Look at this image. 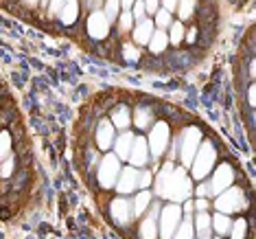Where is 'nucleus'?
Here are the masks:
<instances>
[{"label":"nucleus","mask_w":256,"mask_h":239,"mask_svg":"<svg viewBox=\"0 0 256 239\" xmlns=\"http://www.w3.org/2000/svg\"><path fill=\"white\" fill-rule=\"evenodd\" d=\"M112 125L114 127H118V130H127L130 127V123H132V114H130V110H127L125 106H118L112 112Z\"/></svg>","instance_id":"nucleus-20"},{"label":"nucleus","mask_w":256,"mask_h":239,"mask_svg":"<svg viewBox=\"0 0 256 239\" xmlns=\"http://www.w3.org/2000/svg\"><path fill=\"white\" fill-rule=\"evenodd\" d=\"M151 121H154V112H151L149 108H136L132 123H136L138 130H144V127H149Z\"/></svg>","instance_id":"nucleus-22"},{"label":"nucleus","mask_w":256,"mask_h":239,"mask_svg":"<svg viewBox=\"0 0 256 239\" xmlns=\"http://www.w3.org/2000/svg\"><path fill=\"white\" fill-rule=\"evenodd\" d=\"M9 151H11V136L9 132H2L0 134V160L9 158Z\"/></svg>","instance_id":"nucleus-30"},{"label":"nucleus","mask_w":256,"mask_h":239,"mask_svg":"<svg viewBox=\"0 0 256 239\" xmlns=\"http://www.w3.org/2000/svg\"><path fill=\"white\" fill-rule=\"evenodd\" d=\"M214 160H217V149H214V145L210 141L200 143L195 158H193V162H190V173H193V178L195 180L206 178V173L212 171Z\"/></svg>","instance_id":"nucleus-2"},{"label":"nucleus","mask_w":256,"mask_h":239,"mask_svg":"<svg viewBox=\"0 0 256 239\" xmlns=\"http://www.w3.org/2000/svg\"><path fill=\"white\" fill-rule=\"evenodd\" d=\"M24 3H26V5H28V7H36V5H38V3H40V0H24Z\"/></svg>","instance_id":"nucleus-45"},{"label":"nucleus","mask_w":256,"mask_h":239,"mask_svg":"<svg viewBox=\"0 0 256 239\" xmlns=\"http://www.w3.org/2000/svg\"><path fill=\"white\" fill-rule=\"evenodd\" d=\"M103 14H106V18L112 22L118 18V14H120V3L118 0H106V9H103Z\"/></svg>","instance_id":"nucleus-26"},{"label":"nucleus","mask_w":256,"mask_h":239,"mask_svg":"<svg viewBox=\"0 0 256 239\" xmlns=\"http://www.w3.org/2000/svg\"><path fill=\"white\" fill-rule=\"evenodd\" d=\"M210 226H212V228L219 232L221 237H224V235H228V232H230L232 221H230V217H228V215H226V213H217V215H214V217H210Z\"/></svg>","instance_id":"nucleus-23"},{"label":"nucleus","mask_w":256,"mask_h":239,"mask_svg":"<svg viewBox=\"0 0 256 239\" xmlns=\"http://www.w3.org/2000/svg\"><path fill=\"white\" fill-rule=\"evenodd\" d=\"M182 221V208L178 206L176 202L166 204V206H160V215H158V235L162 239H171L176 228Z\"/></svg>","instance_id":"nucleus-3"},{"label":"nucleus","mask_w":256,"mask_h":239,"mask_svg":"<svg viewBox=\"0 0 256 239\" xmlns=\"http://www.w3.org/2000/svg\"><path fill=\"white\" fill-rule=\"evenodd\" d=\"M195 237V228H193V221L190 217H186L184 221H180V226L176 228L171 239H193Z\"/></svg>","instance_id":"nucleus-24"},{"label":"nucleus","mask_w":256,"mask_h":239,"mask_svg":"<svg viewBox=\"0 0 256 239\" xmlns=\"http://www.w3.org/2000/svg\"><path fill=\"white\" fill-rule=\"evenodd\" d=\"M195 211H200V213H206L208 211V202H206V197H200V200H197L195 204Z\"/></svg>","instance_id":"nucleus-39"},{"label":"nucleus","mask_w":256,"mask_h":239,"mask_svg":"<svg viewBox=\"0 0 256 239\" xmlns=\"http://www.w3.org/2000/svg\"><path fill=\"white\" fill-rule=\"evenodd\" d=\"M195 33H197V31H195V29H190V31H188V33H186V40H188V42H195V38H197V36H195Z\"/></svg>","instance_id":"nucleus-43"},{"label":"nucleus","mask_w":256,"mask_h":239,"mask_svg":"<svg viewBox=\"0 0 256 239\" xmlns=\"http://www.w3.org/2000/svg\"><path fill=\"white\" fill-rule=\"evenodd\" d=\"M14 167H16V160L14 158H4L2 160V167H0V178H9L14 173Z\"/></svg>","instance_id":"nucleus-33"},{"label":"nucleus","mask_w":256,"mask_h":239,"mask_svg":"<svg viewBox=\"0 0 256 239\" xmlns=\"http://www.w3.org/2000/svg\"><path fill=\"white\" fill-rule=\"evenodd\" d=\"M154 18H156V25H158L160 31H164V29L171 27V14H168V11H164V9H158V11H156Z\"/></svg>","instance_id":"nucleus-29"},{"label":"nucleus","mask_w":256,"mask_h":239,"mask_svg":"<svg viewBox=\"0 0 256 239\" xmlns=\"http://www.w3.org/2000/svg\"><path fill=\"white\" fill-rule=\"evenodd\" d=\"M77 16H79V0H66L64 3V7L60 11V18L66 27H70L77 22Z\"/></svg>","instance_id":"nucleus-17"},{"label":"nucleus","mask_w":256,"mask_h":239,"mask_svg":"<svg viewBox=\"0 0 256 239\" xmlns=\"http://www.w3.org/2000/svg\"><path fill=\"white\" fill-rule=\"evenodd\" d=\"M200 239H210V237H200Z\"/></svg>","instance_id":"nucleus-48"},{"label":"nucleus","mask_w":256,"mask_h":239,"mask_svg":"<svg viewBox=\"0 0 256 239\" xmlns=\"http://www.w3.org/2000/svg\"><path fill=\"white\" fill-rule=\"evenodd\" d=\"M158 215H160V204L149 206L147 217L140 224V237L142 239H158Z\"/></svg>","instance_id":"nucleus-11"},{"label":"nucleus","mask_w":256,"mask_h":239,"mask_svg":"<svg viewBox=\"0 0 256 239\" xmlns=\"http://www.w3.org/2000/svg\"><path fill=\"white\" fill-rule=\"evenodd\" d=\"M214 208H217L219 213H238L246 208V195H243L241 189H236V186H228L226 191H221L217 195V200H214Z\"/></svg>","instance_id":"nucleus-5"},{"label":"nucleus","mask_w":256,"mask_h":239,"mask_svg":"<svg viewBox=\"0 0 256 239\" xmlns=\"http://www.w3.org/2000/svg\"><path fill=\"white\" fill-rule=\"evenodd\" d=\"M151 33H154V22L151 20H140L136 25V29H134V42L136 44H149V40H151Z\"/></svg>","instance_id":"nucleus-16"},{"label":"nucleus","mask_w":256,"mask_h":239,"mask_svg":"<svg viewBox=\"0 0 256 239\" xmlns=\"http://www.w3.org/2000/svg\"><path fill=\"white\" fill-rule=\"evenodd\" d=\"M130 14H132V18L134 20H144V14H147V11H144V3L142 0H136V3H134V7L130 9Z\"/></svg>","instance_id":"nucleus-31"},{"label":"nucleus","mask_w":256,"mask_h":239,"mask_svg":"<svg viewBox=\"0 0 256 239\" xmlns=\"http://www.w3.org/2000/svg\"><path fill=\"white\" fill-rule=\"evenodd\" d=\"M184 25L182 22H171V36H168V42L171 44H180L184 40Z\"/></svg>","instance_id":"nucleus-28"},{"label":"nucleus","mask_w":256,"mask_h":239,"mask_svg":"<svg viewBox=\"0 0 256 239\" xmlns=\"http://www.w3.org/2000/svg\"><path fill=\"white\" fill-rule=\"evenodd\" d=\"M123 57H125L127 62H138V57H140V51H138L134 44H125L123 46Z\"/></svg>","instance_id":"nucleus-32"},{"label":"nucleus","mask_w":256,"mask_h":239,"mask_svg":"<svg viewBox=\"0 0 256 239\" xmlns=\"http://www.w3.org/2000/svg\"><path fill=\"white\" fill-rule=\"evenodd\" d=\"M118 3H120V9H123V11H130L136 0H118Z\"/></svg>","instance_id":"nucleus-41"},{"label":"nucleus","mask_w":256,"mask_h":239,"mask_svg":"<svg viewBox=\"0 0 256 239\" xmlns=\"http://www.w3.org/2000/svg\"><path fill=\"white\" fill-rule=\"evenodd\" d=\"M195 193H197V195H200V197L212 195V193H210V184H200V186H197V191H195Z\"/></svg>","instance_id":"nucleus-40"},{"label":"nucleus","mask_w":256,"mask_h":239,"mask_svg":"<svg viewBox=\"0 0 256 239\" xmlns=\"http://www.w3.org/2000/svg\"><path fill=\"white\" fill-rule=\"evenodd\" d=\"M88 33L90 38L94 40H106L108 33H110V20L106 18V14L103 11H92L90 18H88Z\"/></svg>","instance_id":"nucleus-9"},{"label":"nucleus","mask_w":256,"mask_h":239,"mask_svg":"<svg viewBox=\"0 0 256 239\" xmlns=\"http://www.w3.org/2000/svg\"><path fill=\"white\" fill-rule=\"evenodd\" d=\"M110 215H112V219L118 226H127L132 221L130 200H125V197H118V200H114L112 204H110Z\"/></svg>","instance_id":"nucleus-12"},{"label":"nucleus","mask_w":256,"mask_h":239,"mask_svg":"<svg viewBox=\"0 0 256 239\" xmlns=\"http://www.w3.org/2000/svg\"><path fill=\"white\" fill-rule=\"evenodd\" d=\"M156 193L160 197H166L168 202H184L193 193V182L184 167H176L171 160L164 162L156 178Z\"/></svg>","instance_id":"nucleus-1"},{"label":"nucleus","mask_w":256,"mask_h":239,"mask_svg":"<svg viewBox=\"0 0 256 239\" xmlns=\"http://www.w3.org/2000/svg\"><path fill=\"white\" fill-rule=\"evenodd\" d=\"M160 3H162V9L168 11V14H173L178 9V0H160Z\"/></svg>","instance_id":"nucleus-38"},{"label":"nucleus","mask_w":256,"mask_h":239,"mask_svg":"<svg viewBox=\"0 0 256 239\" xmlns=\"http://www.w3.org/2000/svg\"><path fill=\"white\" fill-rule=\"evenodd\" d=\"M193 211H195L193 202H188V200H186V204H184V213H186V215H190V213H193Z\"/></svg>","instance_id":"nucleus-42"},{"label":"nucleus","mask_w":256,"mask_h":239,"mask_svg":"<svg viewBox=\"0 0 256 239\" xmlns=\"http://www.w3.org/2000/svg\"><path fill=\"white\" fill-rule=\"evenodd\" d=\"M217 239H224V237H217Z\"/></svg>","instance_id":"nucleus-49"},{"label":"nucleus","mask_w":256,"mask_h":239,"mask_svg":"<svg viewBox=\"0 0 256 239\" xmlns=\"http://www.w3.org/2000/svg\"><path fill=\"white\" fill-rule=\"evenodd\" d=\"M149 204H151V193L149 191H140L134 200L130 202V206H132V217H140V215L149 208Z\"/></svg>","instance_id":"nucleus-18"},{"label":"nucleus","mask_w":256,"mask_h":239,"mask_svg":"<svg viewBox=\"0 0 256 239\" xmlns=\"http://www.w3.org/2000/svg\"><path fill=\"white\" fill-rule=\"evenodd\" d=\"M118 173H120V160L114 154L103 156L101 165H98V182H101V186L112 189L116 180H118Z\"/></svg>","instance_id":"nucleus-7"},{"label":"nucleus","mask_w":256,"mask_h":239,"mask_svg":"<svg viewBox=\"0 0 256 239\" xmlns=\"http://www.w3.org/2000/svg\"><path fill=\"white\" fill-rule=\"evenodd\" d=\"M202 143V132L200 127L190 125L182 132V138H180V160H182V167H190L195 154H197V147Z\"/></svg>","instance_id":"nucleus-4"},{"label":"nucleus","mask_w":256,"mask_h":239,"mask_svg":"<svg viewBox=\"0 0 256 239\" xmlns=\"http://www.w3.org/2000/svg\"><path fill=\"white\" fill-rule=\"evenodd\" d=\"M134 134L132 132H123L118 138H114V151H116V158L118 160H127V156H130V151H132V145H134Z\"/></svg>","instance_id":"nucleus-15"},{"label":"nucleus","mask_w":256,"mask_h":239,"mask_svg":"<svg viewBox=\"0 0 256 239\" xmlns=\"http://www.w3.org/2000/svg\"><path fill=\"white\" fill-rule=\"evenodd\" d=\"M193 228H195V232L200 237H210V228H212V226H210V215H208V211L206 213H197Z\"/></svg>","instance_id":"nucleus-21"},{"label":"nucleus","mask_w":256,"mask_h":239,"mask_svg":"<svg viewBox=\"0 0 256 239\" xmlns=\"http://www.w3.org/2000/svg\"><path fill=\"white\" fill-rule=\"evenodd\" d=\"M230 232H232V239H246V235H248V221L246 219H236L234 224L230 226Z\"/></svg>","instance_id":"nucleus-27"},{"label":"nucleus","mask_w":256,"mask_h":239,"mask_svg":"<svg viewBox=\"0 0 256 239\" xmlns=\"http://www.w3.org/2000/svg\"><path fill=\"white\" fill-rule=\"evenodd\" d=\"M98 3H101V0H90V5H92V7H96Z\"/></svg>","instance_id":"nucleus-46"},{"label":"nucleus","mask_w":256,"mask_h":239,"mask_svg":"<svg viewBox=\"0 0 256 239\" xmlns=\"http://www.w3.org/2000/svg\"><path fill=\"white\" fill-rule=\"evenodd\" d=\"M250 106H254V86H250Z\"/></svg>","instance_id":"nucleus-44"},{"label":"nucleus","mask_w":256,"mask_h":239,"mask_svg":"<svg viewBox=\"0 0 256 239\" xmlns=\"http://www.w3.org/2000/svg\"><path fill=\"white\" fill-rule=\"evenodd\" d=\"M151 180H154V176H151L149 171L138 173V186H142V189H147V186L151 184Z\"/></svg>","instance_id":"nucleus-35"},{"label":"nucleus","mask_w":256,"mask_h":239,"mask_svg":"<svg viewBox=\"0 0 256 239\" xmlns=\"http://www.w3.org/2000/svg\"><path fill=\"white\" fill-rule=\"evenodd\" d=\"M168 138H171V132H168V125L164 123V121H160V123H156L154 127H151L147 147H149L154 158H160V156L164 154V149L168 147Z\"/></svg>","instance_id":"nucleus-6"},{"label":"nucleus","mask_w":256,"mask_h":239,"mask_svg":"<svg viewBox=\"0 0 256 239\" xmlns=\"http://www.w3.org/2000/svg\"><path fill=\"white\" fill-rule=\"evenodd\" d=\"M195 5H197V0H178V14H180V18L188 20L190 16H193V11H195Z\"/></svg>","instance_id":"nucleus-25"},{"label":"nucleus","mask_w":256,"mask_h":239,"mask_svg":"<svg viewBox=\"0 0 256 239\" xmlns=\"http://www.w3.org/2000/svg\"><path fill=\"white\" fill-rule=\"evenodd\" d=\"M138 186V171L134 167H127V169H120L118 173V180H116V191L118 193H132V191H136Z\"/></svg>","instance_id":"nucleus-13"},{"label":"nucleus","mask_w":256,"mask_h":239,"mask_svg":"<svg viewBox=\"0 0 256 239\" xmlns=\"http://www.w3.org/2000/svg\"><path fill=\"white\" fill-rule=\"evenodd\" d=\"M42 3H44V5H46V7H48V0H42Z\"/></svg>","instance_id":"nucleus-47"},{"label":"nucleus","mask_w":256,"mask_h":239,"mask_svg":"<svg viewBox=\"0 0 256 239\" xmlns=\"http://www.w3.org/2000/svg\"><path fill=\"white\" fill-rule=\"evenodd\" d=\"M166 46H168V36L164 31H154L151 33V40H149V51L154 55H160V53H164L166 51Z\"/></svg>","instance_id":"nucleus-19"},{"label":"nucleus","mask_w":256,"mask_h":239,"mask_svg":"<svg viewBox=\"0 0 256 239\" xmlns=\"http://www.w3.org/2000/svg\"><path fill=\"white\" fill-rule=\"evenodd\" d=\"M114 143V125L112 121L108 119H101V123L96 127V145L98 149H110Z\"/></svg>","instance_id":"nucleus-14"},{"label":"nucleus","mask_w":256,"mask_h":239,"mask_svg":"<svg viewBox=\"0 0 256 239\" xmlns=\"http://www.w3.org/2000/svg\"><path fill=\"white\" fill-rule=\"evenodd\" d=\"M127 160H130V167H134V169L144 167L149 162V147L142 136L134 138V145H132V151H130V156H127Z\"/></svg>","instance_id":"nucleus-10"},{"label":"nucleus","mask_w":256,"mask_h":239,"mask_svg":"<svg viewBox=\"0 0 256 239\" xmlns=\"http://www.w3.org/2000/svg\"><path fill=\"white\" fill-rule=\"evenodd\" d=\"M64 3H66V0H48V14H60L62 11V7H64Z\"/></svg>","instance_id":"nucleus-36"},{"label":"nucleus","mask_w":256,"mask_h":239,"mask_svg":"<svg viewBox=\"0 0 256 239\" xmlns=\"http://www.w3.org/2000/svg\"><path fill=\"white\" fill-rule=\"evenodd\" d=\"M232 180H234V169H232V165H228V162L219 165L217 171L212 173V180H210V193L219 195L221 191H226L232 184Z\"/></svg>","instance_id":"nucleus-8"},{"label":"nucleus","mask_w":256,"mask_h":239,"mask_svg":"<svg viewBox=\"0 0 256 239\" xmlns=\"http://www.w3.org/2000/svg\"><path fill=\"white\" fill-rule=\"evenodd\" d=\"M142 3H144V11L147 14H156L160 9V0H142Z\"/></svg>","instance_id":"nucleus-37"},{"label":"nucleus","mask_w":256,"mask_h":239,"mask_svg":"<svg viewBox=\"0 0 256 239\" xmlns=\"http://www.w3.org/2000/svg\"><path fill=\"white\" fill-rule=\"evenodd\" d=\"M116 20H120V29H123V31H130L132 25H134V18H132L130 11H120Z\"/></svg>","instance_id":"nucleus-34"}]
</instances>
